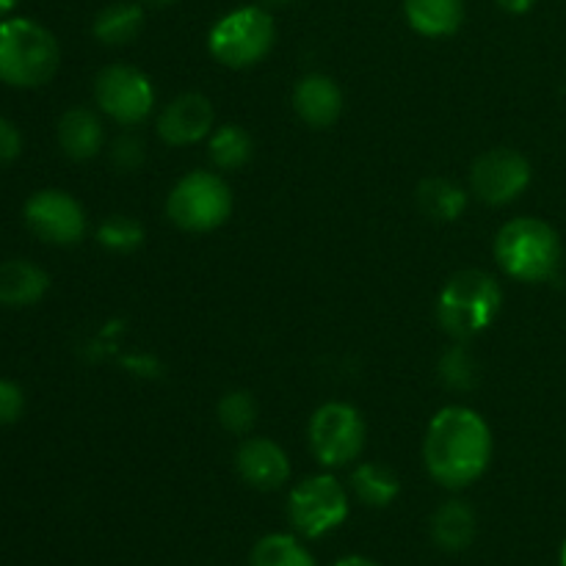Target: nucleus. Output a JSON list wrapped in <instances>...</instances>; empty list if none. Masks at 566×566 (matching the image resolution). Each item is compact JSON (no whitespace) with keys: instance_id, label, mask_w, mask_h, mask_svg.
<instances>
[{"instance_id":"f257e3e1","label":"nucleus","mask_w":566,"mask_h":566,"mask_svg":"<svg viewBox=\"0 0 566 566\" xmlns=\"http://www.w3.org/2000/svg\"><path fill=\"white\" fill-rule=\"evenodd\" d=\"M431 479L448 490H462L484 475L492 459V431L479 412L446 407L434 415L423 446Z\"/></svg>"},{"instance_id":"f03ea898","label":"nucleus","mask_w":566,"mask_h":566,"mask_svg":"<svg viewBox=\"0 0 566 566\" xmlns=\"http://www.w3.org/2000/svg\"><path fill=\"white\" fill-rule=\"evenodd\" d=\"M59 42L48 28L22 17L0 22V81L17 88H36L59 72Z\"/></svg>"},{"instance_id":"7ed1b4c3","label":"nucleus","mask_w":566,"mask_h":566,"mask_svg":"<svg viewBox=\"0 0 566 566\" xmlns=\"http://www.w3.org/2000/svg\"><path fill=\"white\" fill-rule=\"evenodd\" d=\"M501 304L503 291L495 276L468 269L446 282L437 302V318L448 335L457 340H470L495 324Z\"/></svg>"},{"instance_id":"20e7f679","label":"nucleus","mask_w":566,"mask_h":566,"mask_svg":"<svg viewBox=\"0 0 566 566\" xmlns=\"http://www.w3.org/2000/svg\"><path fill=\"white\" fill-rule=\"evenodd\" d=\"M495 258L520 282H547L562 265L558 232L542 219H514L495 238Z\"/></svg>"},{"instance_id":"39448f33","label":"nucleus","mask_w":566,"mask_h":566,"mask_svg":"<svg viewBox=\"0 0 566 566\" xmlns=\"http://www.w3.org/2000/svg\"><path fill=\"white\" fill-rule=\"evenodd\" d=\"M274 39L276 28L269 11L260 6H243L216 22L208 44L216 61L232 70H247L271 53Z\"/></svg>"},{"instance_id":"423d86ee","label":"nucleus","mask_w":566,"mask_h":566,"mask_svg":"<svg viewBox=\"0 0 566 566\" xmlns=\"http://www.w3.org/2000/svg\"><path fill=\"white\" fill-rule=\"evenodd\" d=\"M166 213L180 230L210 232L232 213V191L213 171H191L171 188Z\"/></svg>"},{"instance_id":"0eeeda50","label":"nucleus","mask_w":566,"mask_h":566,"mask_svg":"<svg viewBox=\"0 0 566 566\" xmlns=\"http://www.w3.org/2000/svg\"><path fill=\"white\" fill-rule=\"evenodd\" d=\"M310 448L324 468H346L365 448V420L352 403H324L310 420Z\"/></svg>"},{"instance_id":"6e6552de","label":"nucleus","mask_w":566,"mask_h":566,"mask_svg":"<svg viewBox=\"0 0 566 566\" xmlns=\"http://www.w3.org/2000/svg\"><path fill=\"white\" fill-rule=\"evenodd\" d=\"M287 514L298 534L315 539L343 525V520L348 517V495L340 481L332 475H313L291 492Z\"/></svg>"},{"instance_id":"1a4fd4ad","label":"nucleus","mask_w":566,"mask_h":566,"mask_svg":"<svg viewBox=\"0 0 566 566\" xmlns=\"http://www.w3.org/2000/svg\"><path fill=\"white\" fill-rule=\"evenodd\" d=\"M94 99L99 111L119 125H142L155 105V88L142 70L127 64H111L94 81Z\"/></svg>"},{"instance_id":"9d476101","label":"nucleus","mask_w":566,"mask_h":566,"mask_svg":"<svg viewBox=\"0 0 566 566\" xmlns=\"http://www.w3.org/2000/svg\"><path fill=\"white\" fill-rule=\"evenodd\" d=\"M28 230L44 243L55 247H72L86 235V213L81 202L64 191H39L25 202Z\"/></svg>"},{"instance_id":"9b49d317","label":"nucleus","mask_w":566,"mask_h":566,"mask_svg":"<svg viewBox=\"0 0 566 566\" xmlns=\"http://www.w3.org/2000/svg\"><path fill=\"white\" fill-rule=\"evenodd\" d=\"M531 164L514 149L484 153L470 169V188L486 205H509L528 188Z\"/></svg>"},{"instance_id":"f8f14e48","label":"nucleus","mask_w":566,"mask_h":566,"mask_svg":"<svg viewBox=\"0 0 566 566\" xmlns=\"http://www.w3.org/2000/svg\"><path fill=\"white\" fill-rule=\"evenodd\" d=\"M216 111L205 94L188 92L171 99L158 119V136L171 147H188L197 144L213 130Z\"/></svg>"},{"instance_id":"ddd939ff","label":"nucleus","mask_w":566,"mask_h":566,"mask_svg":"<svg viewBox=\"0 0 566 566\" xmlns=\"http://www.w3.org/2000/svg\"><path fill=\"white\" fill-rule=\"evenodd\" d=\"M235 464L241 479L254 490H280L291 475V462L287 453L276 446L274 440L265 437H252V440L241 442L235 453Z\"/></svg>"},{"instance_id":"4468645a","label":"nucleus","mask_w":566,"mask_h":566,"mask_svg":"<svg viewBox=\"0 0 566 566\" xmlns=\"http://www.w3.org/2000/svg\"><path fill=\"white\" fill-rule=\"evenodd\" d=\"M293 108L310 127L335 125L343 111V94L326 75H307L293 88Z\"/></svg>"},{"instance_id":"2eb2a0df","label":"nucleus","mask_w":566,"mask_h":566,"mask_svg":"<svg viewBox=\"0 0 566 566\" xmlns=\"http://www.w3.org/2000/svg\"><path fill=\"white\" fill-rule=\"evenodd\" d=\"M59 144L66 158L88 160L103 149L105 130L97 114L88 108H72L59 122Z\"/></svg>"},{"instance_id":"dca6fc26","label":"nucleus","mask_w":566,"mask_h":566,"mask_svg":"<svg viewBox=\"0 0 566 566\" xmlns=\"http://www.w3.org/2000/svg\"><path fill=\"white\" fill-rule=\"evenodd\" d=\"M403 14L415 31L440 39L462 28L464 3L462 0H403Z\"/></svg>"},{"instance_id":"f3484780","label":"nucleus","mask_w":566,"mask_h":566,"mask_svg":"<svg viewBox=\"0 0 566 566\" xmlns=\"http://www.w3.org/2000/svg\"><path fill=\"white\" fill-rule=\"evenodd\" d=\"M48 274L28 260L0 263V304L6 307H28L48 293Z\"/></svg>"},{"instance_id":"a211bd4d","label":"nucleus","mask_w":566,"mask_h":566,"mask_svg":"<svg viewBox=\"0 0 566 566\" xmlns=\"http://www.w3.org/2000/svg\"><path fill=\"white\" fill-rule=\"evenodd\" d=\"M431 536L448 553H459L475 539V512L462 501H448L431 517Z\"/></svg>"},{"instance_id":"6ab92c4d","label":"nucleus","mask_w":566,"mask_h":566,"mask_svg":"<svg viewBox=\"0 0 566 566\" xmlns=\"http://www.w3.org/2000/svg\"><path fill=\"white\" fill-rule=\"evenodd\" d=\"M144 11L136 3H111L94 20V36L108 48L130 44L142 33Z\"/></svg>"},{"instance_id":"aec40b11","label":"nucleus","mask_w":566,"mask_h":566,"mask_svg":"<svg viewBox=\"0 0 566 566\" xmlns=\"http://www.w3.org/2000/svg\"><path fill=\"white\" fill-rule=\"evenodd\" d=\"M418 205L429 219L434 221H457L468 205V193L451 180L431 177L423 180L418 188Z\"/></svg>"},{"instance_id":"412c9836","label":"nucleus","mask_w":566,"mask_h":566,"mask_svg":"<svg viewBox=\"0 0 566 566\" xmlns=\"http://www.w3.org/2000/svg\"><path fill=\"white\" fill-rule=\"evenodd\" d=\"M354 495L365 503V506H390L398 495V479L387 464L365 462L354 470L352 475Z\"/></svg>"},{"instance_id":"4be33fe9","label":"nucleus","mask_w":566,"mask_h":566,"mask_svg":"<svg viewBox=\"0 0 566 566\" xmlns=\"http://www.w3.org/2000/svg\"><path fill=\"white\" fill-rule=\"evenodd\" d=\"M252 153H254L252 136L238 125H224L210 136L208 155L210 160H213L216 169H224V171L241 169V166H247L249 160H252Z\"/></svg>"},{"instance_id":"5701e85b","label":"nucleus","mask_w":566,"mask_h":566,"mask_svg":"<svg viewBox=\"0 0 566 566\" xmlns=\"http://www.w3.org/2000/svg\"><path fill=\"white\" fill-rule=\"evenodd\" d=\"M249 566H315V558L293 536L271 534L254 545Z\"/></svg>"},{"instance_id":"b1692460","label":"nucleus","mask_w":566,"mask_h":566,"mask_svg":"<svg viewBox=\"0 0 566 566\" xmlns=\"http://www.w3.org/2000/svg\"><path fill=\"white\" fill-rule=\"evenodd\" d=\"M97 241L111 252H136L144 243V227L130 216H111L99 224Z\"/></svg>"},{"instance_id":"393cba45","label":"nucleus","mask_w":566,"mask_h":566,"mask_svg":"<svg viewBox=\"0 0 566 566\" xmlns=\"http://www.w3.org/2000/svg\"><path fill=\"white\" fill-rule=\"evenodd\" d=\"M219 420L232 434H249L258 423V401L249 392H227L219 401Z\"/></svg>"},{"instance_id":"a878e982","label":"nucleus","mask_w":566,"mask_h":566,"mask_svg":"<svg viewBox=\"0 0 566 566\" xmlns=\"http://www.w3.org/2000/svg\"><path fill=\"white\" fill-rule=\"evenodd\" d=\"M440 376L448 387H457V390H470V387L479 381V365H475L473 354H470L468 348L457 346L440 359Z\"/></svg>"},{"instance_id":"bb28decb","label":"nucleus","mask_w":566,"mask_h":566,"mask_svg":"<svg viewBox=\"0 0 566 566\" xmlns=\"http://www.w3.org/2000/svg\"><path fill=\"white\" fill-rule=\"evenodd\" d=\"M111 160H114L116 169L136 171L144 164V142L138 136L116 138L114 149H111Z\"/></svg>"},{"instance_id":"cd10ccee","label":"nucleus","mask_w":566,"mask_h":566,"mask_svg":"<svg viewBox=\"0 0 566 566\" xmlns=\"http://www.w3.org/2000/svg\"><path fill=\"white\" fill-rule=\"evenodd\" d=\"M25 409V396L14 381H0V423H14Z\"/></svg>"},{"instance_id":"c85d7f7f","label":"nucleus","mask_w":566,"mask_h":566,"mask_svg":"<svg viewBox=\"0 0 566 566\" xmlns=\"http://www.w3.org/2000/svg\"><path fill=\"white\" fill-rule=\"evenodd\" d=\"M20 149H22L20 130H17L9 119H3V116H0V166L11 164V160L20 155Z\"/></svg>"},{"instance_id":"c756f323","label":"nucleus","mask_w":566,"mask_h":566,"mask_svg":"<svg viewBox=\"0 0 566 566\" xmlns=\"http://www.w3.org/2000/svg\"><path fill=\"white\" fill-rule=\"evenodd\" d=\"M497 6H501L503 11H509V14H525V11L534 9L536 0H495Z\"/></svg>"},{"instance_id":"7c9ffc66","label":"nucleus","mask_w":566,"mask_h":566,"mask_svg":"<svg viewBox=\"0 0 566 566\" xmlns=\"http://www.w3.org/2000/svg\"><path fill=\"white\" fill-rule=\"evenodd\" d=\"M335 566H376V564L370 562V558H363V556H346V558H340Z\"/></svg>"},{"instance_id":"2f4dec72","label":"nucleus","mask_w":566,"mask_h":566,"mask_svg":"<svg viewBox=\"0 0 566 566\" xmlns=\"http://www.w3.org/2000/svg\"><path fill=\"white\" fill-rule=\"evenodd\" d=\"M17 3H20V0H0V17H3V14H9V11L14 9Z\"/></svg>"},{"instance_id":"473e14b6","label":"nucleus","mask_w":566,"mask_h":566,"mask_svg":"<svg viewBox=\"0 0 566 566\" xmlns=\"http://www.w3.org/2000/svg\"><path fill=\"white\" fill-rule=\"evenodd\" d=\"M263 3H269V6H285V3H291V0H263Z\"/></svg>"},{"instance_id":"72a5a7b5","label":"nucleus","mask_w":566,"mask_h":566,"mask_svg":"<svg viewBox=\"0 0 566 566\" xmlns=\"http://www.w3.org/2000/svg\"><path fill=\"white\" fill-rule=\"evenodd\" d=\"M147 3H155V6H166V3H171V0H147Z\"/></svg>"},{"instance_id":"f704fd0d","label":"nucleus","mask_w":566,"mask_h":566,"mask_svg":"<svg viewBox=\"0 0 566 566\" xmlns=\"http://www.w3.org/2000/svg\"><path fill=\"white\" fill-rule=\"evenodd\" d=\"M562 566H566V542H564V547H562Z\"/></svg>"}]
</instances>
